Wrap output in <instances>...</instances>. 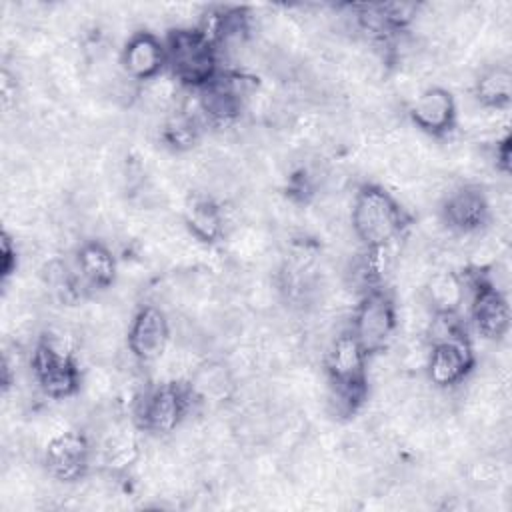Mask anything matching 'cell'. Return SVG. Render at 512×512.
<instances>
[{
    "instance_id": "6da1fadb",
    "label": "cell",
    "mask_w": 512,
    "mask_h": 512,
    "mask_svg": "<svg viewBox=\"0 0 512 512\" xmlns=\"http://www.w3.org/2000/svg\"><path fill=\"white\" fill-rule=\"evenodd\" d=\"M410 224L406 208L384 186L364 182L350 204V228L364 250L392 246Z\"/></svg>"
},
{
    "instance_id": "7a4b0ae2",
    "label": "cell",
    "mask_w": 512,
    "mask_h": 512,
    "mask_svg": "<svg viewBox=\"0 0 512 512\" xmlns=\"http://www.w3.org/2000/svg\"><path fill=\"white\" fill-rule=\"evenodd\" d=\"M370 356L348 330L338 332L324 352V372L336 408L354 414L368 396Z\"/></svg>"
},
{
    "instance_id": "3957f363",
    "label": "cell",
    "mask_w": 512,
    "mask_h": 512,
    "mask_svg": "<svg viewBox=\"0 0 512 512\" xmlns=\"http://www.w3.org/2000/svg\"><path fill=\"white\" fill-rule=\"evenodd\" d=\"M70 338L64 332L50 330L38 338L30 354L32 380L52 400L74 398L84 384V374L76 362Z\"/></svg>"
},
{
    "instance_id": "277c9868",
    "label": "cell",
    "mask_w": 512,
    "mask_h": 512,
    "mask_svg": "<svg viewBox=\"0 0 512 512\" xmlns=\"http://www.w3.org/2000/svg\"><path fill=\"white\" fill-rule=\"evenodd\" d=\"M166 72L188 90L204 88L220 72L214 42L198 28L180 26L166 36Z\"/></svg>"
},
{
    "instance_id": "5b68a950",
    "label": "cell",
    "mask_w": 512,
    "mask_h": 512,
    "mask_svg": "<svg viewBox=\"0 0 512 512\" xmlns=\"http://www.w3.org/2000/svg\"><path fill=\"white\" fill-rule=\"evenodd\" d=\"M196 402L198 400L194 398L188 384L178 380L150 386L138 396L134 404L136 428L154 436L172 434L182 426L190 414L192 404Z\"/></svg>"
},
{
    "instance_id": "8992f818",
    "label": "cell",
    "mask_w": 512,
    "mask_h": 512,
    "mask_svg": "<svg viewBox=\"0 0 512 512\" xmlns=\"http://www.w3.org/2000/svg\"><path fill=\"white\" fill-rule=\"evenodd\" d=\"M400 326L394 298L384 288H368L352 310L350 332L368 356L382 354Z\"/></svg>"
},
{
    "instance_id": "52a82bcc",
    "label": "cell",
    "mask_w": 512,
    "mask_h": 512,
    "mask_svg": "<svg viewBox=\"0 0 512 512\" xmlns=\"http://www.w3.org/2000/svg\"><path fill=\"white\" fill-rule=\"evenodd\" d=\"M476 366V354L466 334L428 344L424 376L438 392H448L464 384Z\"/></svg>"
},
{
    "instance_id": "ba28073f",
    "label": "cell",
    "mask_w": 512,
    "mask_h": 512,
    "mask_svg": "<svg viewBox=\"0 0 512 512\" xmlns=\"http://www.w3.org/2000/svg\"><path fill=\"white\" fill-rule=\"evenodd\" d=\"M92 442L86 432L76 428H62L48 438L42 462L48 472L58 482L72 484L82 480L90 470Z\"/></svg>"
},
{
    "instance_id": "9c48e42d",
    "label": "cell",
    "mask_w": 512,
    "mask_h": 512,
    "mask_svg": "<svg viewBox=\"0 0 512 512\" xmlns=\"http://www.w3.org/2000/svg\"><path fill=\"white\" fill-rule=\"evenodd\" d=\"M172 324L158 304H142L132 314L126 330V348L140 364L158 362L170 346Z\"/></svg>"
},
{
    "instance_id": "30bf717a",
    "label": "cell",
    "mask_w": 512,
    "mask_h": 512,
    "mask_svg": "<svg viewBox=\"0 0 512 512\" xmlns=\"http://www.w3.org/2000/svg\"><path fill=\"white\" fill-rule=\"evenodd\" d=\"M442 224L458 236H478L492 220V204L480 186L462 184L442 196Z\"/></svg>"
},
{
    "instance_id": "8fae6325",
    "label": "cell",
    "mask_w": 512,
    "mask_h": 512,
    "mask_svg": "<svg viewBox=\"0 0 512 512\" xmlns=\"http://www.w3.org/2000/svg\"><path fill=\"white\" fill-rule=\"evenodd\" d=\"M470 288L468 312L474 330L484 340H502L510 330V304L506 292L494 286L482 270H478V278L470 282Z\"/></svg>"
},
{
    "instance_id": "7c38bea8",
    "label": "cell",
    "mask_w": 512,
    "mask_h": 512,
    "mask_svg": "<svg viewBox=\"0 0 512 512\" xmlns=\"http://www.w3.org/2000/svg\"><path fill=\"white\" fill-rule=\"evenodd\" d=\"M410 122L430 138L448 136L458 122V102L444 86H424L408 104Z\"/></svg>"
},
{
    "instance_id": "4fadbf2b",
    "label": "cell",
    "mask_w": 512,
    "mask_h": 512,
    "mask_svg": "<svg viewBox=\"0 0 512 512\" xmlns=\"http://www.w3.org/2000/svg\"><path fill=\"white\" fill-rule=\"evenodd\" d=\"M120 70L142 86L166 72V42L150 30L132 32L120 50Z\"/></svg>"
},
{
    "instance_id": "5bb4252c",
    "label": "cell",
    "mask_w": 512,
    "mask_h": 512,
    "mask_svg": "<svg viewBox=\"0 0 512 512\" xmlns=\"http://www.w3.org/2000/svg\"><path fill=\"white\" fill-rule=\"evenodd\" d=\"M468 280L450 266H442L430 272L422 286V300L430 314H460L466 296H468Z\"/></svg>"
},
{
    "instance_id": "9a60e30c",
    "label": "cell",
    "mask_w": 512,
    "mask_h": 512,
    "mask_svg": "<svg viewBox=\"0 0 512 512\" xmlns=\"http://www.w3.org/2000/svg\"><path fill=\"white\" fill-rule=\"evenodd\" d=\"M182 226L186 234L200 244H216L224 240L228 232V220L224 208L212 196H192L182 212Z\"/></svg>"
},
{
    "instance_id": "2e32d148",
    "label": "cell",
    "mask_w": 512,
    "mask_h": 512,
    "mask_svg": "<svg viewBox=\"0 0 512 512\" xmlns=\"http://www.w3.org/2000/svg\"><path fill=\"white\" fill-rule=\"evenodd\" d=\"M76 268L82 282L94 290L114 286L118 278V260L104 240H84L76 250Z\"/></svg>"
},
{
    "instance_id": "e0dca14e",
    "label": "cell",
    "mask_w": 512,
    "mask_h": 512,
    "mask_svg": "<svg viewBox=\"0 0 512 512\" xmlns=\"http://www.w3.org/2000/svg\"><path fill=\"white\" fill-rule=\"evenodd\" d=\"M186 384L198 402H224L236 390V374L220 360H204L192 368Z\"/></svg>"
},
{
    "instance_id": "ac0fdd59",
    "label": "cell",
    "mask_w": 512,
    "mask_h": 512,
    "mask_svg": "<svg viewBox=\"0 0 512 512\" xmlns=\"http://www.w3.org/2000/svg\"><path fill=\"white\" fill-rule=\"evenodd\" d=\"M142 456L138 436L120 422H112L100 436V462L110 474H122Z\"/></svg>"
},
{
    "instance_id": "d6986e66",
    "label": "cell",
    "mask_w": 512,
    "mask_h": 512,
    "mask_svg": "<svg viewBox=\"0 0 512 512\" xmlns=\"http://www.w3.org/2000/svg\"><path fill=\"white\" fill-rule=\"evenodd\" d=\"M478 106L492 112H502L512 100V72L508 64H488L480 70L472 86Z\"/></svg>"
},
{
    "instance_id": "ffe728a7",
    "label": "cell",
    "mask_w": 512,
    "mask_h": 512,
    "mask_svg": "<svg viewBox=\"0 0 512 512\" xmlns=\"http://www.w3.org/2000/svg\"><path fill=\"white\" fill-rule=\"evenodd\" d=\"M18 264V252H16V242L8 236V232L2 234V276L8 278Z\"/></svg>"
}]
</instances>
